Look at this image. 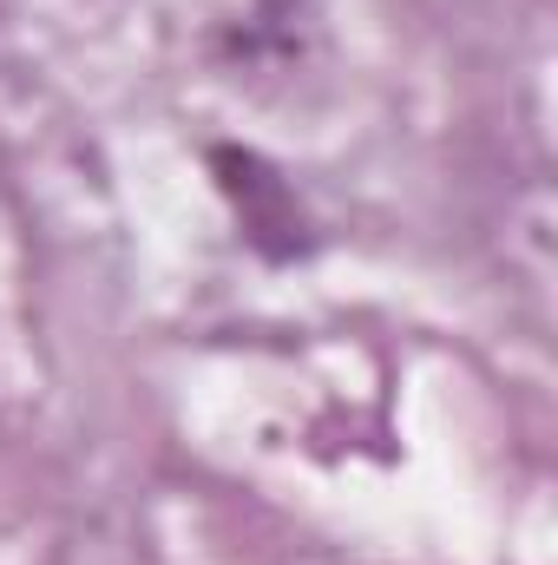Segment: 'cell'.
Here are the masks:
<instances>
[{
    "label": "cell",
    "mask_w": 558,
    "mask_h": 565,
    "mask_svg": "<svg viewBox=\"0 0 558 565\" xmlns=\"http://www.w3.org/2000/svg\"><path fill=\"white\" fill-rule=\"evenodd\" d=\"M211 171H217V191L237 204L244 237H250L264 257H277V264H282V257L309 250V237H296V231H302L296 191L282 184L257 151H244V145H217V151H211Z\"/></svg>",
    "instance_id": "cell-1"
}]
</instances>
